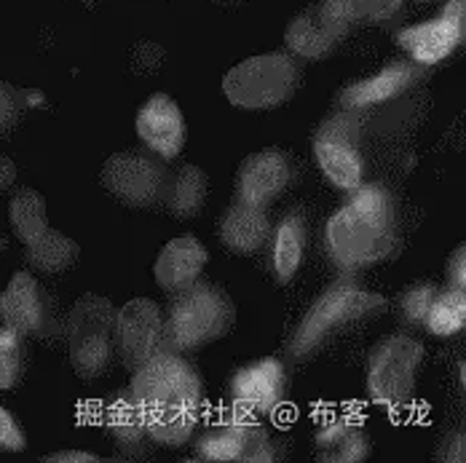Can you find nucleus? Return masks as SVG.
<instances>
[{
    "label": "nucleus",
    "instance_id": "20e7f679",
    "mask_svg": "<svg viewBox=\"0 0 466 463\" xmlns=\"http://www.w3.org/2000/svg\"><path fill=\"white\" fill-rule=\"evenodd\" d=\"M167 346L177 354L201 351L223 340L236 325V303L215 281H193L172 295L167 311Z\"/></svg>",
    "mask_w": 466,
    "mask_h": 463
},
{
    "label": "nucleus",
    "instance_id": "e433bc0d",
    "mask_svg": "<svg viewBox=\"0 0 466 463\" xmlns=\"http://www.w3.org/2000/svg\"><path fill=\"white\" fill-rule=\"evenodd\" d=\"M218 3H236V0H218Z\"/></svg>",
    "mask_w": 466,
    "mask_h": 463
},
{
    "label": "nucleus",
    "instance_id": "a211bd4d",
    "mask_svg": "<svg viewBox=\"0 0 466 463\" xmlns=\"http://www.w3.org/2000/svg\"><path fill=\"white\" fill-rule=\"evenodd\" d=\"M207 260H209L207 247L193 233H186V236H177L164 244V249L156 257L153 277L164 292L175 295L201 278Z\"/></svg>",
    "mask_w": 466,
    "mask_h": 463
},
{
    "label": "nucleus",
    "instance_id": "f03ea898",
    "mask_svg": "<svg viewBox=\"0 0 466 463\" xmlns=\"http://www.w3.org/2000/svg\"><path fill=\"white\" fill-rule=\"evenodd\" d=\"M129 394L140 408L150 442L183 448L196 431L204 410V383L186 354L164 351L135 370Z\"/></svg>",
    "mask_w": 466,
    "mask_h": 463
},
{
    "label": "nucleus",
    "instance_id": "6e6552de",
    "mask_svg": "<svg viewBox=\"0 0 466 463\" xmlns=\"http://www.w3.org/2000/svg\"><path fill=\"white\" fill-rule=\"evenodd\" d=\"M196 458L209 463H268L279 458V450L258 418L228 410L196 431Z\"/></svg>",
    "mask_w": 466,
    "mask_h": 463
},
{
    "label": "nucleus",
    "instance_id": "5701e85b",
    "mask_svg": "<svg viewBox=\"0 0 466 463\" xmlns=\"http://www.w3.org/2000/svg\"><path fill=\"white\" fill-rule=\"evenodd\" d=\"M102 426L124 453H142L150 442L140 408L129 391L116 394L102 408Z\"/></svg>",
    "mask_w": 466,
    "mask_h": 463
},
{
    "label": "nucleus",
    "instance_id": "cd10ccee",
    "mask_svg": "<svg viewBox=\"0 0 466 463\" xmlns=\"http://www.w3.org/2000/svg\"><path fill=\"white\" fill-rule=\"evenodd\" d=\"M327 8L349 25H378L391 19L405 0H325Z\"/></svg>",
    "mask_w": 466,
    "mask_h": 463
},
{
    "label": "nucleus",
    "instance_id": "c85d7f7f",
    "mask_svg": "<svg viewBox=\"0 0 466 463\" xmlns=\"http://www.w3.org/2000/svg\"><path fill=\"white\" fill-rule=\"evenodd\" d=\"M25 335L11 327H0V391L14 388L25 375Z\"/></svg>",
    "mask_w": 466,
    "mask_h": 463
},
{
    "label": "nucleus",
    "instance_id": "1a4fd4ad",
    "mask_svg": "<svg viewBox=\"0 0 466 463\" xmlns=\"http://www.w3.org/2000/svg\"><path fill=\"white\" fill-rule=\"evenodd\" d=\"M167 158L153 150H121L113 153L99 172L102 187L132 209H153L164 204L167 186H169Z\"/></svg>",
    "mask_w": 466,
    "mask_h": 463
},
{
    "label": "nucleus",
    "instance_id": "a878e982",
    "mask_svg": "<svg viewBox=\"0 0 466 463\" xmlns=\"http://www.w3.org/2000/svg\"><path fill=\"white\" fill-rule=\"evenodd\" d=\"M466 325V292L464 289H456V287H440L431 306H429V314H426V322L423 329L431 332L434 337H453L459 335Z\"/></svg>",
    "mask_w": 466,
    "mask_h": 463
},
{
    "label": "nucleus",
    "instance_id": "f3484780",
    "mask_svg": "<svg viewBox=\"0 0 466 463\" xmlns=\"http://www.w3.org/2000/svg\"><path fill=\"white\" fill-rule=\"evenodd\" d=\"M137 135L142 145L161 158H177L186 145V118L169 94H153L137 113Z\"/></svg>",
    "mask_w": 466,
    "mask_h": 463
},
{
    "label": "nucleus",
    "instance_id": "bb28decb",
    "mask_svg": "<svg viewBox=\"0 0 466 463\" xmlns=\"http://www.w3.org/2000/svg\"><path fill=\"white\" fill-rule=\"evenodd\" d=\"M11 228L19 236L22 244L35 241L48 228L46 220V198L35 187H22L8 204Z\"/></svg>",
    "mask_w": 466,
    "mask_h": 463
},
{
    "label": "nucleus",
    "instance_id": "4be33fe9",
    "mask_svg": "<svg viewBox=\"0 0 466 463\" xmlns=\"http://www.w3.org/2000/svg\"><path fill=\"white\" fill-rule=\"evenodd\" d=\"M0 319L3 325L16 329L19 335H33L44 327L46 308H44V292L38 281L27 271H16L5 292L0 295Z\"/></svg>",
    "mask_w": 466,
    "mask_h": 463
},
{
    "label": "nucleus",
    "instance_id": "dca6fc26",
    "mask_svg": "<svg viewBox=\"0 0 466 463\" xmlns=\"http://www.w3.org/2000/svg\"><path fill=\"white\" fill-rule=\"evenodd\" d=\"M354 25H349L346 19H340L338 14H332L327 8L325 0L309 5L306 11H300L284 33V44L289 48L292 56L300 59H327L329 54H335L338 46L349 38Z\"/></svg>",
    "mask_w": 466,
    "mask_h": 463
},
{
    "label": "nucleus",
    "instance_id": "7ed1b4c3",
    "mask_svg": "<svg viewBox=\"0 0 466 463\" xmlns=\"http://www.w3.org/2000/svg\"><path fill=\"white\" fill-rule=\"evenodd\" d=\"M386 308V297L365 289L357 278H335L295 325L287 340V354L295 362H309L319 357L329 343L380 319Z\"/></svg>",
    "mask_w": 466,
    "mask_h": 463
},
{
    "label": "nucleus",
    "instance_id": "473e14b6",
    "mask_svg": "<svg viewBox=\"0 0 466 463\" xmlns=\"http://www.w3.org/2000/svg\"><path fill=\"white\" fill-rule=\"evenodd\" d=\"M437 461L445 463H461L466 461V439L461 428H453L442 437V442L437 445Z\"/></svg>",
    "mask_w": 466,
    "mask_h": 463
},
{
    "label": "nucleus",
    "instance_id": "6ab92c4d",
    "mask_svg": "<svg viewBox=\"0 0 466 463\" xmlns=\"http://www.w3.org/2000/svg\"><path fill=\"white\" fill-rule=\"evenodd\" d=\"M306 249H309V220L303 209L292 206L281 215L268 238V266L277 284H289L298 277L306 260Z\"/></svg>",
    "mask_w": 466,
    "mask_h": 463
},
{
    "label": "nucleus",
    "instance_id": "39448f33",
    "mask_svg": "<svg viewBox=\"0 0 466 463\" xmlns=\"http://www.w3.org/2000/svg\"><path fill=\"white\" fill-rule=\"evenodd\" d=\"M300 81L303 70L292 54L268 51L231 67L223 78V92L241 110H274L298 94Z\"/></svg>",
    "mask_w": 466,
    "mask_h": 463
},
{
    "label": "nucleus",
    "instance_id": "f8f14e48",
    "mask_svg": "<svg viewBox=\"0 0 466 463\" xmlns=\"http://www.w3.org/2000/svg\"><path fill=\"white\" fill-rule=\"evenodd\" d=\"M287 370L277 357L255 359L233 372L228 383V410L258 420L274 416L287 399Z\"/></svg>",
    "mask_w": 466,
    "mask_h": 463
},
{
    "label": "nucleus",
    "instance_id": "9d476101",
    "mask_svg": "<svg viewBox=\"0 0 466 463\" xmlns=\"http://www.w3.org/2000/svg\"><path fill=\"white\" fill-rule=\"evenodd\" d=\"M362 116L351 110H335L325 118L314 135V158L327 180L338 190L349 193L365 183V156H362Z\"/></svg>",
    "mask_w": 466,
    "mask_h": 463
},
{
    "label": "nucleus",
    "instance_id": "423d86ee",
    "mask_svg": "<svg viewBox=\"0 0 466 463\" xmlns=\"http://www.w3.org/2000/svg\"><path fill=\"white\" fill-rule=\"evenodd\" d=\"M423 346L408 332H391L380 337L368 354L365 365V388L370 402L386 410H402L416 397Z\"/></svg>",
    "mask_w": 466,
    "mask_h": 463
},
{
    "label": "nucleus",
    "instance_id": "4468645a",
    "mask_svg": "<svg viewBox=\"0 0 466 463\" xmlns=\"http://www.w3.org/2000/svg\"><path fill=\"white\" fill-rule=\"evenodd\" d=\"M295 161L281 147H263L258 153H249L233 180V198L268 209L274 201H279L292 183H295Z\"/></svg>",
    "mask_w": 466,
    "mask_h": 463
},
{
    "label": "nucleus",
    "instance_id": "412c9836",
    "mask_svg": "<svg viewBox=\"0 0 466 463\" xmlns=\"http://www.w3.org/2000/svg\"><path fill=\"white\" fill-rule=\"evenodd\" d=\"M314 445H317V458L329 463L368 461L373 450L368 426L357 418L346 416L325 420L314 434Z\"/></svg>",
    "mask_w": 466,
    "mask_h": 463
},
{
    "label": "nucleus",
    "instance_id": "7c9ffc66",
    "mask_svg": "<svg viewBox=\"0 0 466 463\" xmlns=\"http://www.w3.org/2000/svg\"><path fill=\"white\" fill-rule=\"evenodd\" d=\"M27 107L30 105H27L25 89L14 86L8 81H0V137L11 135L22 124Z\"/></svg>",
    "mask_w": 466,
    "mask_h": 463
},
{
    "label": "nucleus",
    "instance_id": "2eb2a0df",
    "mask_svg": "<svg viewBox=\"0 0 466 463\" xmlns=\"http://www.w3.org/2000/svg\"><path fill=\"white\" fill-rule=\"evenodd\" d=\"M419 78L420 65H416L410 56L408 59H391L370 78H362V81L343 86L335 96V107L351 110V113H368V110H375V107L394 102L402 94L410 92L419 84Z\"/></svg>",
    "mask_w": 466,
    "mask_h": 463
},
{
    "label": "nucleus",
    "instance_id": "c9c22d12",
    "mask_svg": "<svg viewBox=\"0 0 466 463\" xmlns=\"http://www.w3.org/2000/svg\"><path fill=\"white\" fill-rule=\"evenodd\" d=\"M14 180H16V166H14V161H8L5 156H0V190L11 187Z\"/></svg>",
    "mask_w": 466,
    "mask_h": 463
},
{
    "label": "nucleus",
    "instance_id": "2f4dec72",
    "mask_svg": "<svg viewBox=\"0 0 466 463\" xmlns=\"http://www.w3.org/2000/svg\"><path fill=\"white\" fill-rule=\"evenodd\" d=\"M27 448V437L25 428L16 423V418L11 416L3 405H0V450L8 453H22Z\"/></svg>",
    "mask_w": 466,
    "mask_h": 463
},
{
    "label": "nucleus",
    "instance_id": "aec40b11",
    "mask_svg": "<svg viewBox=\"0 0 466 463\" xmlns=\"http://www.w3.org/2000/svg\"><path fill=\"white\" fill-rule=\"evenodd\" d=\"M271 217L268 209L263 206H252L244 201H236L223 212L220 217V241L231 255H241V257H252L258 252H263L268 247L271 238Z\"/></svg>",
    "mask_w": 466,
    "mask_h": 463
},
{
    "label": "nucleus",
    "instance_id": "9b49d317",
    "mask_svg": "<svg viewBox=\"0 0 466 463\" xmlns=\"http://www.w3.org/2000/svg\"><path fill=\"white\" fill-rule=\"evenodd\" d=\"M116 351L127 370H137L153 357L169 351L164 311L150 297H135L116 314Z\"/></svg>",
    "mask_w": 466,
    "mask_h": 463
},
{
    "label": "nucleus",
    "instance_id": "c756f323",
    "mask_svg": "<svg viewBox=\"0 0 466 463\" xmlns=\"http://www.w3.org/2000/svg\"><path fill=\"white\" fill-rule=\"evenodd\" d=\"M437 289H440V287H437L434 281H416V284H410V287L400 295L397 308H400L402 325L423 327L426 314H429V306H431Z\"/></svg>",
    "mask_w": 466,
    "mask_h": 463
},
{
    "label": "nucleus",
    "instance_id": "72a5a7b5",
    "mask_svg": "<svg viewBox=\"0 0 466 463\" xmlns=\"http://www.w3.org/2000/svg\"><path fill=\"white\" fill-rule=\"evenodd\" d=\"M445 284L448 287H456V289H466V247L459 244L448 263H445Z\"/></svg>",
    "mask_w": 466,
    "mask_h": 463
},
{
    "label": "nucleus",
    "instance_id": "b1692460",
    "mask_svg": "<svg viewBox=\"0 0 466 463\" xmlns=\"http://www.w3.org/2000/svg\"><path fill=\"white\" fill-rule=\"evenodd\" d=\"M209 198V177L201 166H180L175 175H169V186L164 196V206L177 220H193L204 212Z\"/></svg>",
    "mask_w": 466,
    "mask_h": 463
},
{
    "label": "nucleus",
    "instance_id": "f704fd0d",
    "mask_svg": "<svg viewBox=\"0 0 466 463\" xmlns=\"http://www.w3.org/2000/svg\"><path fill=\"white\" fill-rule=\"evenodd\" d=\"M48 463H96L99 456H94L89 450H59L54 456H48Z\"/></svg>",
    "mask_w": 466,
    "mask_h": 463
},
{
    "label": "nucleus",
    "instance_id": "0eeeda50",
    "mask_svg": "<svg viewBox=\"0 0 466 463\" xmlns=\"http://www.w3.org/2000/svg\"><path fill=\"white\" fill-rule=\"evenodd\" d=\"M116 306L102 295H81L67 317L70 365L81 380L110 370L116 354Z\"/></svg>",
    "mask_w": 466,
    "mask_h": 463
},
{
    "label": "nucleus",
    "instance_id": "393cba45",
    "mask_svg": "<svg viewBox=\"0 0 466 463\" xmlns=\"http://www.w3.org/2000/svg\"><path fill=\"white\" fill-rule=\"evenodd\" d=\"M25 249H27L30 268L38 271V274H46V277L73 268L78 263V257H81V247L70 236H65L62 231H54V228H46L35 241L25 244Z\"/></svg>",
    "mask_w": 466,
    "mask_h": 463
},
{
    "label": "nucleus",
    "instance_id": "4c0bfd02",
    "mask_svg": "<svg viewBox=\"0 0 466 463\" xmlns=\"http://www.w3.org/2000/svg\"><path fill=\"white\" fill-rule=\"evenodd\" d=\"M416 3H426V0H416Z\"/></svg>",
    "mask_w": 466,
    "mask_h": 463
},
{
    "label": "nucleus",
    "instance_id": "ddd939ff",
    "mask_svg": "<svg viewBox=\"0 0 466 463\" xmlns=\"http://www.w3.org/2000/svg\"><path fill=\"white\" fill-rule=\"evenodd\" d=\"M466 5L464 0H448L434 19L402 27L397 33V46L402 48L416 65L431 67L448 59L464 44Z\"/></svg>",
    "mask_w": 466,
    "mask_h": 463
},
{
    "label": "nucleus",
    "instance_id": "f257e3e1",
    "mask_svg": "<svg viewBox=\"0 0 466 463\" xmlns=\"http://www.w3.org/2000/svg\"><path fill=\"white\" fill-rule=\"evenodd\" d=\"M329 260L340 271L389 263L402 247V217L394 190L383 183H360L325 228Z\"/></svg>",
    "mask_w": 466,
    "mask_h": 463
}]
</instances>
